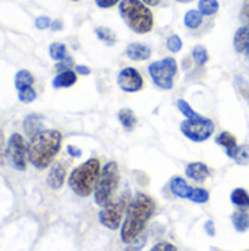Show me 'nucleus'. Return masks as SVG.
Here are the masks:
<instances>
[{
	"label": "nucleus",
	"mask_w": 249,
	"mask_h": 251,
	"mask_svg": "<svg viewBox=\"0 0 249 251\" xmlns=\"http://www.w3.org/2000/svg\"><path fill=\"white\" fill-rule=\"evenodd\" d=\"M154 210H156V204L147 194L142 193L136 194L135 199L129 203L126 210V219L120 231L122 241L129 244L135 238H138L145 229V225L151 219Z\"/></svg>",
	"instance_id": "f257e3e1"
},
{
	"label": "nucleus",
	"mask_w": 249,
	"mask_h": 251,
	"mask_svg": "<svg viewBox=\"0 0 249 251\" xmlns=\"http://www.w3.org/2000/svg\"><path fill=\"white\" fill-rule=\"evenodd\" d=\"M62 146V134L57 129H43L28 144V160L37 169H45Z\"/></svg>",
	"instance_id": "f03ea898"
},
{
	"label": "nucleus",
	"mask_w": 249,
	"mask_h": 251,
	"mask_svg": "<svg viewBox=\"0 0 249 251\" xmlns=\"http://www.w3.org/2000/svg\"><path fill=\"white\" fill-rule=\"evenodd\" d=\"M119 12L125 24L136 34H147L154 26L153 12L141 0H122Z\"/></svg>",
	"instance_id": "7ed1b4c3"
},
{
	"label": "nucleus",
	"mask_w": 249,
	"mask_h": 251,
	"mask_svg": "<svg viewBox=\"0 0 249 251\" xmlns=\"http://www.w3.org/2000/svg\"><path fill=\"white\" fill-rule=\"evenodd\" d=\"M100 174L101 166L98 159H90L72 171L69 176V187L79 197H88L95 190Z\"/></svg>",
	"instance_id": "20e7f679"
},
{
	"label": "nucleus",
	"mask_w": 249,
	"mask_h": 251,
	"mask_svg": "<svg viewBox=\"0 0 249 251\" xmlns=\"http://www.w3.org/2000/svg\"><path fill=\"white\" fill-rule=\"evenodd\" d=\"M119 179H120V172H119L117 163L109 162L101 169L98 182H97L95 190H94L95 204H98L100 207H106L113 201V196L117 190Z\"/></svg>",
	"instance_id": "39448f33"
},
{
	"label": "nucleus",
	"mask_w": 249,
	"mask_h": 251,
	"mask_svg": "<svg viewBox=\"0 0 249 251\" xmlns=\"http://www.w3.org/2000/svg\"><path fill=\"white\" fill-rule=\"evenodd\" d=\"M148 74L153 82L161 90H172L175 84V76L178 74V63L173 57H166L153 62L148 66Z\"/></svg>",
	"instance_id": "423d86ee"
},
{
	"label": "nucleus",
	"mask_w": 249,
	"mask_h": 251,
	"mask_svg": "<svg viewBox=\"0 0 249 251\" xmlns=\"http://www.w3.org/2000/svg\"><path fill=\"white\" fill-rule=\"evenodd\" d=\"M181 132L191 141L203 143V141H207L213 135L214 124L211 119L201 116L198 113L194 118H186V121L181 124Z\"/></svg>",
	"instance_id": "0eeeda50"
},
{
	"label": "nucleus",
	"mask_w": 249,
	"mask_h": 251,
	"mask_svg": "<svg viewBox=\"0 0 249 251\" xmlns=\"http://www.w3.org/2000/svg\"><path fill=\"white\" fill-rule=\"evenodd\" d=\"M129 203H131L129 194L125 193L117 200H113L109 206L103 207V210L98 215V219H100L101 225H104L109 229H117L120 226L123 213L128 209Z\"/></svg>",
	"instance_id": "6e6552de"
},
{
	"label": "nucleus",
	"mask_w": 249,
	"mask_h": 251,
	"mask_svg": "<svg viewBox=\"0 0 249 251\" xmlns=\"http://www.w3.org/2000/svg\"><path fill=\"white\" fill-rule=\"evenodd\" d=\"M6 159L7 163L16 171L26 169L28 160V144L19 134H12L6 144Z\"/></svg>",
	"instance_id": "1a4fd4ad"
},
{
	"label": "nucleus",
	"mask_w": 249,
	"mask_h": 251,
	"mask_svg": "<svg viewBox=\"0 0 249 251\" xmlns=\"http://www.w3.org/2000/svg\"><path fill=\"white\" fill-rule=\"evenodd\" d=\"M117 84L126 93H136L144 87V78L135 68H125L117 75Z\"/></svg>",
	"instance_id": "9d476101"
},
{
	"label": "nucleus",
	"mask_w": 249,
	"mask_h": 251,
	"mask_svg": "<svg viewBox=\"0 0 249 251\" xmlns=\"http://www.w3.org/2000/svg\"><path fill=\"white\" fill-rule=\"evenodd\" d=\"M185 174L189 179L195 181V182H203L205 181L210 175H211V171L210 168L205 165V163H201V162H192L186 166L185 169Z\"/></svg>",
	"instance_id": "9b49d317"
},
{
	"label": "nucleus",
	"mask_w": 249,
	"mask_h": 251,
	"mask_svg": "<svg viewBox=\"0 0 249 251\" xmlns=\"http://www.w3.org/2000/svg\"><path fill=\"white\" fill-rule=\"evenodd\" d=\"M66 179V169L62 163H54L48 172L47 176V184L51 190H59L63 187Z\"/></svg>",
	"instance_id": "f8f14e48"
},
{
	"label": "nucleus",
	"mask_w": 249,
	"mask_h": 251,
	"mask_svg": "<svg viewBox=\"0 0 249 251\" xmlns=\"http://www.w3.org/2000/svg\"><path fill=\"white\" fill-rule=\"evenodd\" d=\"M233 47L238 53L249 59V25H244L236 31L233 38Z\"/></svg>",
	"instance_id": "ddd939ff"
},
{
	"label": "nucleus",
	"mask_w": 249,
	"mask_h": 251,
	"mask_svg": "<svg viewBox=\"0 0 249 251\" xmlns=\"http://www.w3.org/2000/svg\"><path fill=\"white\" fill-rule=\"evenodd\" d=\"M125 54L131 60H147L151 57V49L142 43H131L125 49Z\"/></svg>",
	"instance_id": "4468645a"
},
{
	"label": "nucleus",
	"mask_w": 249,
	"mask_h": 251,
	"mask_svg": "<svg viewBox=\"0 0 249 251\" xmlns=\"http://www.w3.org/2000/svg\"><path fill=\"white\" fill-rule=\"evenodd\" d=\"M43 129H44V125H43V118L40 115L31 113L23 119V131L29 138H32Z\"/></svg>",
	"instance_id": "2eb2a0df"
},
{
	"label": "nucleus",
	"mask_w": 249,
	"mask_h": 251,
	"mask_svg": "<svg viewBox=\"0 0 249 251\" xmlns=\"http://www.w3.org/2000/svg\"><path fill=\"white\" fill-rule=\"evenodd\" d=\"M216 143H217L220 147L225 149L226 154H227L230 159L235 157V153H236V150H238V141H236L235 135H232L230 132H226V131H225V132H222V134H219V135L216 137Z\"/></svg>",
	"instance_id": "dca6fc26"
},
{
	"label": "nucleus",
	"mask_w": 249,
	"mask_h": 251,
	"mask_svg": "<svg viewBox=\"0 0 249 251\" xmlns=\"http://www.w3.org/2000/svg\"><path fill=\"white\" fill-rule=\"evenodd\" d=\"M170 191H172L175 196L181 197V199H189V196H191V193H192V187H189L188 182H186L183 178L175 176V178H172V181H170Z\"/></svg>",
	"instance_id": "f3484780"
},
{
	"label": "nucleus",
	"mask_w": 249,
	"mask_h": 251,
	"mask_svg": "<svg viewBox=\"0 0 249 251\" xmlns=\"http://www.w3.org/2000/svg\"><path fill=\"white\" fill-rule=\"evenodd\" d=\"M76 82V72L68 69L63 72H59L54 79H53V87L54 88H69Z\"/></svg>",
	"instance_id": "a211bd4d"
},
{
	"label": "nucleus",
	"mask_w": 249,
	"mask_h": 251,
	"mask_svg": "<svg viewBox=\"0 0 249 251\" xmlns=\"http://www.w3.org/2000/svg\"><path fill=\"white\" fill-rule=\"evenodd\" d=\"M117 118H119V122L122 124V126L126 131H132L136 126V116L131 109H122L117 113Z\"/></svg>",
	"instance_id": "6ab92c4d"
},
{
	"label": "nucleus",
	"mask_w": 249,
	"mask_h": 251,
	"mask_svg": "<svg viewBox=\"0 0 249 251\" xmlns=\"http://www.w3.org/2000/svg\"><path fill=\"white\" fill-rule=\"evenodd\" d=\"M232 224L238 232H247L249 229V215L244 210L235 212L232 215Z\"/></svg>",
	"instance_id": "aec40b11"
},
{
	"label": "nucleus",
	"mask_w": 249,
	"mask_h": 251,
	"mask_svg": "<svg viewBox=\"0 0 249 251\" xmlns=\"http://www.w3.org/2000/svg\"><path fill=\"white\" fill-rule=\"evenodd\" d=\"M183 24H185V26H188L191 29L200 28L203 24V13L200 10H195V9L188 10L185 13V18H183Z\"/></svg>",
	"instance_id": "412c9836"
},
{
	"label": "nucleus",
	"mask_w": 249,
	"mask_h": 251,
	"mask_svg": "<svg viewBox=\"0 0 249 251\" xmlns=\"http://www.w3.org/2000/svg\"><path fill=\"white\" fill-rule=\"evenodd\" d=\"M34 84V76L29 71L26 69H21L16 72L15 75V87L16 90H21V88H25V87H32Z\"/></svg>",
	"instance_id": "4be33fe9"
},
{
	"label": "nucleus",
	"mask_w": 249,
	"mask_h": 251,
	"mask_svg": "<svg viewBox=\"0 0 249 251\" xmlns=\"http://www.w3.org/2000/svg\"><path fill=\"white\" fill-rule=\"evenodd\" d=\"M219 0H200L198 10L203 13V16H213L219 12Z\"/></svg>",
	"instance_id": "5701e85b"
},
{
	"label": "nucleus",
	"mask_w": 249,
	"mask_h": 251,
	"mask_svg": "<svg viewBox=\"0 0 249 251\" xmlns=\"http://www.w3.org/2000/svg\"><path fill=\"white\" fill-rule=\"evenodd\" d=\"M48 53H50V57L53 60H57V62L65 60L68 57V49H66V46L63 43H53V44H50Z\"/></svg>",
	"instance_id": "b1692460"
},
{
	"label": "nucleus",
	"mask_w": 249,
	"mask_h": 251,
	"mask_svg": "<svg viewBox=\"0 0 249 251\" xmlns=\"http://www.w3.org/2000/svg\"><path fill=\"white\" fill-rule=\"evenodd\" d=\"M230 200L238 207H249V194L244 188H236L230 194Z\"/></svg>",
	"instance_id": "393cba45"
},
{
	"label": "nucleus",
	"mask_w": 249,
	"mask_h": 251,
	"mask_svg": "<svg viewBox=\"0 0 249 251\" xmlns=\"http://www.w3.org/2000/svg\"><path fill=\"white\" fill-rule=\"evenodd\" d=\"M95 34L98 37V40H101L104 44L107 46H114L116 44V34L110 29V28H106V26H98L95 28Z\"/></svg>",
	"instance_id": "a878e982"
},
{
	"label": "nucleus",
	"mask_w": 249,
	"mask_h": 251,
	"mask_svg": "<svg viewBox=\"0 0 249 251\" xmlns=\"http://www.w3.org/2000/svg\"><path fill=\"white\" fill-rule=\"evenodd\" d=\"M192 57H194L197 65L203 66L208 62V51L204 46H195L192 50Z\"/></svg>",
	"instance_id": "bb28decb"
},
{
	"label": "nucleus",
	"mask_w": 249,
	"mask_h": 251,
	"mask_svg": "<svg viewBox=\"0 0 249 251\" xmlns=\"http://www.w3.org/2000/svg\"><path fill=\"white\" fill-rule=\"evenodd\" d=\"M189 200L198 204H204L210 200V194L204 188H192V193L189 196Z\"/></svg>",
	"instance_id": "cd10ccee"
},
{
	"label": "nucleus",
	"mask_w": 249,
	"mask_h": 251,
	"mask_svg": "<svg viewBox=\"0 0 249 251\" xmlns=\"http://www.w3.org/2000/svg\"><path fill=\"white\" fill-rule=\"evenodd\" d=\"M233 159L238 165H249V144L238 146V150Z\"/></svg>",
	"instance_id": "c85d7f7f"
},
{
	"label": "nucleus",
	"mask_w": 249,
	"mask_h": 251,
	"mask_svg": "<svg viewBox=\"0 0 249 251\" xmlns=\"http://www.w3.org/2000/svg\"><path fill=\"white\" fill-rule=\"evenodd\" d=\"M35 97H37V91L34 90V87H25L18 90V99L22 103H31L35 100Z\"/></svg>",
	"instance_id": "c756f323"
},
{
	"label": "nucleus",
	"mask_w": 249,
	"mask_h": 251,
	"mask_svg": "<svg viewBox=\"0 0 249 251\" xmlns=\"http://www.w3.org/2000/svg\"><path fill=\"white\" fill-rule=\"evenodd\" d=\"M166 46H167V49L172 51V53H178V51H181L182 50V47H183V43H182V38L179 37V35H170L169 38H167V41H166Z\"/></svg>",
	"instance_id": "7c9ffc66"
},
{
	"label": "nucleus",
	"mask_w": 249,
	"mask_h": 251,
	"mask_svg": "<svg viewBox=\"0 0 249 251\" xmlns=\"http://www.w3.org/2000/svg\"><path fill=\"white\" fill-rule=\"evenodd\" d=\"M176 104H178V109L181 110V113H182L185 118H194V116H197V115H198V113L192 109V106H191L188 101L182 100V99H179Z\"/></svg>",
	"instance_id": "2f4dec72"
},
{
	"label": "nucleus",
	"mask_w": 249,
	"mask_h": 251,
	"mask_svg": "<svg viewBox=\"0 0 249 251\" xmlns=\"http://www.w3.org/2000/svg\"><path fill=\"white\" fill-rule=\"evenodd\" d=\"M145 241H147V237L145 235L144 237H138L132 243H129V247H126L125 251H141L142 246L145 244Z\"/></svg>",
	"instance_id": "473e14b6"
},
{
	"label": "nucleus",
	"mask_w": 249,
	"mask_h": 251,
	"mask_svg": "<svg viewBox=\"0 0 249 251\" xmlns=\"http://www.w3.org/2000/svg\"><path fill=\"white\" fill-rule=\"evenodd\" d=\"M35 26L38 29H47V28L51 26V19L48 16H38L35 19Z\"/></svg>",
	"instance_id": "72a5a7b5"
},
{
	"label": "nucleus",
	"mask_w": 249,
	"mask_h": 251,
	"mask_svg": "<svg viewBox=\"0 0 249 251\" xmlns=\"http://www.w3.org/2000/svg\"><path fill=\"white\" fill-rule=\"evenodd\" d=\"M151 251H178V249L170 243H158L151 249Z\"/></svg>",
	"instance_id": "f704fd0d"
},
{
	"label": "nucleus",
	"mask_w": 249,
	"mask_h": 251,
	"mask_svg": "<svg viewBox=\"0 0 249 251\" xmlns=\"http://www.w3.org/2000/svg\"><path fill=\"white\" fill-rule=\"evenodd\" d=\"M241 19L242 22H245V25H249V0L244 1L242 10H241Z\"/></svg>",
	"instance_id": "c9c22d12"
},
{
	"label": "nucleus",
	"mask_w": 249,
	"mask_h": 251,
	"mask_svg": "<svg viewBox=\"0 0 249 251\" xmlns=\"http://www.w3.org/2000/svg\"><path fill=\"white\" fill-rule=\"evenodd\" d=\"M72 63H73V60H72L70 57H66L65 60H60V62L56 65V69H59L60 72H63V71H68V69L72 66Z\"/></svg>",
	"instance_id": "e433bc0d"
},
{
	"label": "nucleus",
	"mask_w": 249,
	"mask_h": 251,
	"mask_svg": "<svg viewBox=\"0 0 249 251\" xmlns=\"http://www.w3.org/2000/svg\"><path fill=\"white\" fill-rule=\"evenodd\" d=\"M4 159H6V146H4V135H3V132H1V129H0V166L3 165Z\"/></svg>",
	"instance_id": "4c0bfd02"
},
{
	"label": "nucleus",
	"mask_w": 249,
	"mask_h": 251,
	"mask_svg": "<svg viewBox=\"0 0 249 251\" xmlns=\"http://www.w3.org/2000/svg\"><path fill=\"white\" fill-rule=\"evenodd\" d=\"M120 0H95V4L101 9H107V7H112L114 4H117Z\"/></svg>",
	"instance_id": "58836bf2"
},
{
	"label": "nucleus",
	"mask_w": 249,
	"mask_h": 251,
	"mask_svg": "<svg viewBox=\"0 0 249 251\" xmlns=\"http://www.w3.org/2000/svg\"><path fill=\"white\" fill-rule=\"evenodd\" d=\"M68 154L69 156H73V157H81V154H82V151H81V149H78V147H75V146H68Z\"/></svg>",
	"instance_id": "ea45409f"
},
{
	"label": "nucleus",
	"mask_w": 249,
	"mask_h": 251,
	"mask_svg": "<svg viewBox=\"0 0 249 251\" xmlns=\"http://www.w3.org/2000/svg\"><path fill=\"white\" fill-rule=\"evenodd\" d=\"M75 72L79 74V75H90L91 74V69L88 66H84V65H78L75 68Z\"/></svg>",
	"instance_id": "a19ab883"
},
{
	"label": "nucleus",
	"mask_w": 249,
	"mask_h": 251,
	"mask_svg": "<svg viewBox=\"0 0 249 251\" xmlns=\"http://www.w3.org/2000/svg\"><path fill=\"white\" fill-rule=\"evenodd\" d=\"M205 231H207V234H208L210 237H214V235H216V229H214V224H213L211 221H208V222L205 224Z\"/></svg>",
	"instance_id": "79ce46f5"
},
{
	"label": "nucleus",
	"mask_w": 249,
	"mask_h": 251,
	"mask_svg": "<svg viewBox=\"0 0 249 251\" xmlns=\"http://www.w3.org/2000/svg\"><path fill=\"white\" fill-rule=\"evenodd\" d=\"M53 31H60L62 28H63V22L60 21V19H56V21H53L51 22V26H50Z\"/></svg>",
	"instance_id": "37998d69"
},
{
	"label": "nucleus",
	"mask_w": 249,
	"mask_h": 251,
	"mask_svg": "<svg viewBox=\"0 0 249 251\" xmlns=\"http://www.w3.org/2000/svg\"><path fill=\"white\" fill-rule=\"evenodd\" d=\"M145 4H148V6H157L161 0H142Z\"/></svg>",
	"instance_id": "c03bdc74"
},
{
	"label": "nucleus",
	"mask_w": 249,
	"mask_h": 251,
	"mask_svg": "<svg viewBox=\"0 0 249 251\" xmlns=\"http://www.w3.org/2000/svg\"><path fill=\"white\" fill-rule=\"evenodd\" d=\"M176 1H179V3H189V1H192V0H176Z\"/></svg>",
	"instance_id": "a18cd8bd"
},
{
	"label": "nucleus",
	"mask_w": 249,
	"mask_h": 251,
	"mask_svg": "<svg viewBox=\"0 0 249 251\" xmlns=\"http://www.w3.org/2000/svg\"><path fill=\"white\" fill-rule=\"evenodd\" d=\"M70 1H79V0H70Z\"/></svg>",
	"instance_id": "49530a36"
}]
</instances>
